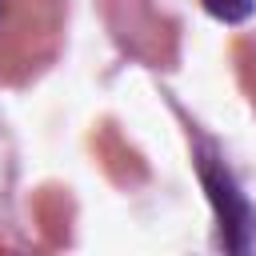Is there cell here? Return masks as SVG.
I'll use <instances>...</instances> for the list:
<instances>
[{
    "label": "cell",
    "instance_id": "6da1fadb",
    "mask_svg": "<svg viewBox=\"0 0 256 256\" xmlns=\"http://www.w3.org/2000/svg\"><path fill=\"white\" fill-rule=\"evenodd\" d=\"M196 168H200V184H204V192L212 200V212H216V224H220V244L228 252H248V244L256 236V208H252V200L240 192V184L224 168V160L200 156Z\"/></svg>",
    "mask_w": 256,
    "mask_h": 256
},
{
    "label": "cell",
    "instance_id": "7a4b0ae2",
    "mask_svg": "<svg viewBox=\"0 0 256 256\" xmlns=\"http://www.w3.org/2000/svg\"><path fill=\"white\" fill-rule=\"evenodd\" d=\"M208 16H216L220 24H244L256 12V0H200Z\"/></svg>",
    "mask_w": 256,
    "mask_h": 256
}]
</instances>
